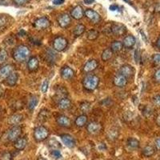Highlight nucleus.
<instances>
[{"instance_id": "1", "label": "nucleus", "mask_w": 160, "mask_h": 160, "mask_svg": "<svg viewBox=\"0 0 160 160\" xmlns=\"http://www.w3.org/2000/svg\"><path fill=\"white\" fill-rule=\"evenodd\" d=\"M31 51L29 48L25 45H19L13 50V58L18 62H25L30 56Z\"/></svg>"}, {"instance_id": "2", "label": "nucleus", "mask_w": 160, "mask_h": 160, "mask_svg": "<svg viewBox=\"0 0 160 160\" xmlns=\"http://www.w3.org/2000/svg\"><path fill=\"white\" fill-rule=\"evenodd\" d=\"M99 81V78L97 75H88L82 79V86L88 91H95L98 87Z\"/></svg>"}, {"instance_id": "3", "label": "nucleus", "mask_w": 160, "mask_h": 160, "mask_svg": "<svg viewBox=\"0 0 160 160\" xmlns=\"http://www.w3.org/2000/svg\"><path fill=\"white\" fill-rule=\"evenodd\" d=\"M49 131L44 126H39L34 129V138L36 142H42L45 141L49 137Z\"/></svg>"}, {"instance_id": "4", "label": "nucleus", "mask_w": 160, "mask_h": 160, "mask_svg": "<svg viewBox=\"0 0 160 160\" xmlns=\"http://www.w3.org/2000/svg\"><path fill=\"white\" fill-rule=\"evenodd\" d=\"M68 40L62 36L56 37L53 42V48L58 52H62V51H65L68 48Z\"/></svg>"}, {"instance_id": "5", "label": "nucleus", "mask_w": 160, "mask_h": 160, "mask_svg": "<svg viewBox=\"0 0 160 160\" xmlns=\"http://www.w3.org/2000/svg\"><path fill=\"white\" fill-rule=\"evenodd\" d=\"M22 128L20 125L12 126V128L9 130L8 133V139L10 142H15L22 135Z\"/></svg>"}, {"instance_id": "6", "label": "nucleus", "mask_w": 160, "mask_h": 160, "mask_svg": "<svg viewBox=\"0 0 160 160\" xmlns=\"http://www.w3.org/2000/svg\"><path fill=\"white\" fill-rule=\"evenodd\" d=\"M111 31L116 36H122L127 32V28L123 24L114 22L111 24Z\"/></svg>"}, {"instance_id": "7", "label": "nucleus", "mask_w": 160, "mask_h": 160, "mask_svg": "<svg viewBox=\"0 0 160 160\" xmlns=\"http://www.w3.org/2000/svg\"><path fill=\"white\" fill-rule=\"evenodd\" d=\"M84 16L91 21L92 23L98 24L101 20V16L98 12L92 9H87L84 11Z\"/></svg>"}, {"instance_id": "8", "label": "nucleus", "mask_w": 160, "mask_h": 160, "mask_svg": "<svg viewBox=\"0 0 160 160\" xmlns=\"http://www.w3.org/2000/svg\"><path fill=\"white\" fill-rule=\"evenodd\" d=\"M50 25H51V22L49 18L47 17H41V18H37L33 24L34 28H36L37 30H45L49 28Z\"/></svg>"}, {"instance_id": "9", "label": "nucleus", "mask_w": 160, "mask_h": 160, "mask_svg": "<svg viewBox=\"0 0 160 160\" xmlns=\"http://www.w3.org/2000/svg\"><path fill=\"white\" fill-rule=\"evenodd\" d=\"M102 124L99 123L98 122H91L88 123V128H87V130H88V132L89 133L90 135H98L102 131Z\"/></svg>"}, {"instance_id": "10", "label": "nucleus", "mask_w": 160, "mask_h": 160, "mask_svg": "<svg viewBox=\"0 0 160 160\" xmlns=\"http://www.w3.org/2000/svg\"><path fill=\"white\" fill-rule=\"evenodd\" d=\"M57 22H58L60 28H68L71 23V15H69L68 14H62V15H60L58 17V18H57Z\"/></svg>"}, {"instance_id": "11", "label": "nucleus", "mask_w": 160, "mask_h": 160, "mask_svg": "<svg viewBox=\"0 0 160 160\" xmlns=\"http://www.w3.org/2000/svg\"><path fill=\"white\" fill-rule=\"evenodd\" d=\"M61 140H62V143L68 147V148H74L76 145V141H75V138L73 136H71V135H68V134H63L60 136Z\"/></svg>"}, {"instance_id": "12", "label": "nucleus", "mask_w": 160, "mask_h": 160, "mask_svg": "<svg viewBox=\"0 0 160 160\" xmlns=\"http://www.w3.org/2000/svg\"><path fill=\"white\" fill-rule=\"evenodd\" d=\"M118 74L123 75L127 78H130L135 74V69H134L132 66L129 65V64H124L119 68Z\"/></svg>"}, {"instance_id": "13", "label": "nucleus", "mask_w": 160, "mask_h": 160, "mask_svg": "<svg viewBox=\"0 0 160 160\" xmlns=\"http://www.w3.org/2000/svg\"><path fill=\"white\" fill-rule=\"evenodd\" d=\"M60 75L64 80H70L75 76V71L68 66H65L60 71Z\"/></svg>"}, {"instance_id": "14", "label": "nucleus", "mask_w": 160, "mask_h": 160, "mask_svg": "<svg viewBox=\"0 0 160 160\" xmlns=\"http://www.w3.org/2000/svg\"><path fill=\"white\" fill-rule=\"evenodd\" d=\"M14 71V67L11 64H7L0 68V80H6L11 73Z\"/></svg>"}, {"instance_id": "15", "label": "nucleus", "mask_w": 160, "mask_h": 160, "mask_svg": "<svg viewBox=\"0 0 160 160\" xmlns=\"http://www.w3.org/2000/svg\"><path fill=\"white\" fill-rule=\"evenodd\" d=\"M56 122L60 127H62V128H70L71 126V121L69 117L66 116V115H61L57 117Z\"/></svg>"}, {"instance_id": "16", "label": "nucleus", "mask_w": 160, "mask_h": 160, "mask_svg": "<svg viewBox=\"0 0 160 160\" xmlns=\"http://www.w3.org/2000/svg\"><path fill=\"white\" fill-rule=\"evenodd\" d=\"M113 82L118 88H123V87H125L128 84V78H126L125 76H123V75L118 74V75H116L114 77Z\"/></svg>"}, {"instance_id": "17", "label": "nucleus", "mask_w": 160, "mask_h": 160, "mask_svg": "<svg viewBox=\"0 0 160 160\" xmlns=\"http://www.w3.org/2000/svg\"><path fill=\"white\" fill-rule=\"evenodd\" d=\"M27 66H28V71L33 72V71H35L38 70V67H39V61H38V59L36 57H31L28 59Z\"/></svg>"}, {"instance_id": "18", "label": "nucleus", "mask_w": 160, "mask_h": 160, "mask_svg": "<svg viewBox=\"0 0 160 160\" xmlns=\"http://www.w3.org/2000/svg\"><path fill=\"white\" fill-rule=\"evenodd\" d=\"M71 16L76 20H79L84 16V11L81 6H76L71 11Z\"/></svg>"}, {"instance_id": "19", "label": "nucleus", "mask_w": 160, "mask_h": 160, "mask_svg": "<svg viewBox=\"0 0 160 160\" xmlns=\"http://www.w3.org/2000/svg\"><path fill=\"white\" fill-rule=\"evenodd\" d=\"M28 145V138L26 137H21L14 142V147L18 151H23Z\"/></svg>"}, {"instance_id": "20", "label": "nucleus", "mask_w": 160, "mask_h": 160, "mask_svg": "<svg viewBox=\"0 0 160 160\" xmlns=\"http://www.w3.org/2000/svg\"><path fill=\"white\" fill-rule=\"evenodd\" d=\"M136 43V38L133 35H128L122 40V46L125 48L128 49H131Z\"/></svg>"}, {"instance_id": "21", "label": "nucleus", "mask_w": 160, "mask_h": 160, "mask_svg": "<svg viewBox=\"0 0 160 160\" xmlns=\"http://www.w3.org/2000/svg\"><path fill=\"white\" fill-rule=\"evenodd\" d=\"M22 120H23V116L21 114H15L9 117L8 122L11 126H16L19 125L22 122Z\"/></svg>"}, {"instance_id": "22", "label": "nucleus", "mask_w": 160, "mask_h": 160, "mask_svg": "<svg viewBox=\"0 0 160 160\" xmlns=\"http://www.w3.org/2000/svg\"><path fill=\"white\" fill-rule=\"evenodd\" d=\"M58 108H59L60 110H62V111L69 110L70 108H71V99H69L68 97L61 98V99L58 100Z\"/></svg>"}, {"instance_id": "23", "label": "nucleus", "mask_w": 160, "mask_h": 160, "mask_svg": "<svg viewBox=\"0 0 160 160\" xmlns=\"http://www.w3.org/2000/svg\"><path fill=\"white\" fill-rule=\"evenodd\" d=\"M18 80V74L13 71L11 75L6 78V84L9 87H15Z\"/></svg>"}, {"instance_id": "24", "label": "nucleus", "mask_w": 160, "mask_h": 160, "mask_svg": "<svg viewBox=\"0 0 160 160\" xmlns=\"http://www.w3.org/2000/svg\"><path fill=\"white\" fill-rule=\"evenodd\" d=\"M98 62L95 59H91L86 62L83 67V70L86 72H92L98 68Z\"/></svg>"}, {"instance_id": "25", "label": "nucleus", "mask_w": 160, "mask_h": 160, "mask_svg": "<svg viewBox=\"0 0 160 160\" xmlns=\"http://www.w3.org/2000/svg\"><path fill=\"white\" fill-rule=\"evenodd\" d=\"M127 146L131 150H136L139 148V141L135 138H129L127 140Z\"/></svg>"}, {"instance_id": "26", "label": "nucleus", "mask_w": 160, "mask_h": 160, "mask_svg": "<svg viewBox=\"0 0 160 160\" xmlns=\"http://www.w3.org/2000/svg\"><path fill=\"white\" fill-rule=\"evenodd\" d=\"M88 116L86 115H78L76 118H75V125L78 128H82L84 126L87 124L88 122Z\"/></svg>"}, {"instance_id": "27", "label": "nucleus", "mask_w": 160, "mask_h": 160, "mask_svg": "<svg viewBox=\"0 0 160 160\" xmlns=\"http://www.w3.org/2000/svg\"><path fill=\"white\" fill-rule=\"evenodd\" d=\"M50 117V111L46 108H43L40 111L38 116V120L40 122H44L49 118Z\"/></svg>"}, {"instance_id": "28", "label": "nucleus", "mask_w": 160, "mask_h": 160, "mask_svg": "<svg viewBox=\"0 0 160 160\" xmlns=\"http://www.w3.org/2000/svg\"><path fill=\"white\" fill-rule=\"evenodd\" d=\"M155 148H154V147H152V146H150V145H148L146 146L145 148L142 149V154L143 156L145 157H151L153 156V155H155Z\"/></svg>"}, {"instance_id": "29", "label": "nucleus", "mask_w": 160, "mask_h": 160, "mask_svg": "<svg viewBox=\"0 0 160 160\" xmlns=\"http://www.w3.org/2000/svg\"><path fill=\"white\" fill-rule=\"evenodd\" d=\"M38 104V97L36 96V95H33L30 98L29 101H28V108L30 111H33L35 110V108Z\"/></svg>"}, {"instance_id": "30", "label": "nucleus", "mask_w": 160, "mask_h": 160, "mask_svg": "<svg viewBox=\"0 0 160 160\" xmlns=\"http://www.w3.org/2000/svg\"><path fill=\"white\" fill-rule=\"evenodd\" d=\"M86 31V27L83 24H78L75 28L74 31H73V35L75 37H78L80 35H83L84 32Z\"/></svg>"}, {"instance_id": "31", "label": "nucleus", "mask_w": 160, "mask_h": 160, "mask_svg": "<svg viewBox=\"0 0 160 160\" xmlns=\"http://www.w3.org/2000/svg\"><path fill=\"white\" fill-rule=\"evenodd\" d=\"M113 54H114V52L111 51V48H107L102 53V56H101L102 60L104 61V62H107V61H108V60H110L112 58Z\"/></svg>"}, {"instance_id": "32", "label": "nucleus", "mask_w": 160, "mask_h": 160, "mask_svg": "<svg viewBox=\"0 0 160 160\" xmlns=\"http://www.w3.org/2000/svg\"><path fill=\"white\" fill-rule=\"evenodd\" d=\"M122 48H123L122 42L119 41H114L111 45V49L114 53L119 52L122 49Z\"/></svg>"}, {"instance_id": "33", "label": "nucleus", "mask_w": 160, "mask_h": 160, "mask_svg": "<svg viewBox=\"0 0 160 160\" xmlns=\"http://www.w3.org/2000/svg\"><path fill=\"white\" fill-rule=\"evenodd\" d=\"M99 35V33H98V31L95 29H91L88 32V35H87V38L88 39L91 40V41H93V40H95Z\"/></svg>"}, {"instance_id": "34", "label": "nucleus", "mask_w": 160, "mask_h": 160, "mask_svg": "<svg viewBox=\"0 0 160 160\" xmlns=\"http://www.w3.org/2000/svg\"><path fill=\"white\" fill-rule=\"evenodd\" d=\"M55 95L58 97V100H59L61 99V98L67 97V95H68V91H67L63 87H62V88L57 89L56 92H55Z\"/></svg>"}, {"instance_id": "35", "label": "nucleus", "mask_w": 160, "mask_h": 160, "mask_svg": "<svg viewBox=\"0 0 160 160\" xmlns=\"http://www.w3.org/2000/svg\"><path fill=\"white\" fill-rule=\"evenodd\" d=\"M118 136V131L116 128H111L108 133V139L110 140H115Z\"/></svg>"}, {"instance_id": "36", "label": "nucleus", "mask_w": 160, "mask_h": 160, "mask_svg": "<svg viewBox=\"0 0 160 160\" xmlns=\"http://www.w3.org/2000/svg\"><path fill=\"white\" fill-rule=\"evenodd\" d=\"M8 52L5 49H0V64H2L8 60Z\"/></svg>"}, {"instance_id": "37", "label": "nucleus", "mask_w": 160, "mask_h": 160, "mask_svg": "<svg viewBox=\"0 0 160 160\" xmlns=\"http://www.w3.org/2000/svg\"><path fill=\"white\" fill-rule=\"evenodd\" d=\"M91 106L89 102H82L80 104V110H81L83 113L89 112V111H91Z\"/></svg>"}, {"instance_id": "38", "label": "nucleus", "mask_w": 160, "mask_h": 160, "mask_svg": "<svg viewBox=\"0 0 160 160\" xmlns=\"http://www.w3.org/2000/svg\"><path fill=\"white\" fill-rule=\"evenodd\" d=\"M46 60L49 62H55V54L51 50H48L46 52ZM56 56V55H55Z\"/></svg>"}, {"instance_id": "39", "label": "nucleus", "mask_w": 160, "mask_h": 160, "mask_svg": "<svg viewBox=\"0 0 160 160\" xmlns=\"http://www.w3.org/2000/svg\"><path fill=\"white\" fill-rule=\"evenodd\" d=\"M50 155H51V158H53L54 159L57 160L59 159V158H62V153L60 152V151H58V149L55 150H51V151L50 152Z\"/></svg>"}, {"instance_id": "40", "label": "nucleus", "mask_w": 160, "mask_h": 160, "mask_svg": "<svg viewBox=\"0 0 160 160\" xmlns=\"http://www.w3.org/2000/svg\"><path fill=\"white\" fill-rule=\"evenodd\" d=\"M48 146H49L50 148H51L52 150H55L61 148V145H60V143L57 141L56 139L50 140L49 142H48Z\"/></svg>"}, {"instance_id": "41", "label": "nucleus", "mask_w": 160, "mask_h": 160, "mask_svg": "<svg viewBox=\"0 0 160 160\" xmlns=\"http://www.w3.org/2000/svg\"><path fill=\"white\" fill-rule=\"evenodd\" d=\"M142 114H143L144 116L148 117V118H149L150 116H151L153 114L152 108H150V107H148V106H144L143 109L142 110Z\"/></svg>"}, {"instance_id": "42", "label": "nucleus", "mask_w": 160, "mask_h": 160, "mask_svg": "<svg viewBox=\"0 0 160 160\" xmlns=\"http://www.w3.org/2000/svg\"><path fill=\"white\" fill-rule=\"evenodd\" d=\"M48 87H49V82H48V79H45L41 85V89L40 90L42 93H46L48 91Z\"/></svg>"}, {"instance_id": "43", "label": "nucleus", "mask_w": 160, "mask_h": 160, "mask_svg": "<svg viewBox=\"0 0 160 160\" xmlns=\"http://www.w3.org/2000/svg\"><path fill=\"white\" fill-rule=\"evenodd\" d=\"M0 160H12V155L10 152H4L0 156Z\"/></svg>"}, {"instance_id": "44", "label": "nucleus", "mask_w": 160, "mask_h": 160, "mask_svg": "<svg viewBox=\"0 0 160 160\" xmlns=\"http://www.w3.org/2000/svg\"><path fill=\"white\" fill-rule=\"evenodd\" d=\"M152 61L156 66H160V54H155L152 56Z\"/></svg>"}, {"instance_id": "45", "label": "nucleus", "mask_w": 160, "mask_h": 160, "mask_svg": "<svg viewBox=\"0 0 160 160\" xmlns=\"http://www.w3.org/2000/svg\"><path fill=\"white\" fill-rule=\"evenodd\" d=\"M152 102L153 104L156 107H160V94L158 95H155V96L152 98Z\"/></svg>"}, {"instance_id": "46", "label": "nucleus", "mask_w": 160, "mask_h": 160, "mask_svg": "<svg viewBox=\"0 0 160 160\" xmlns=\"http://www.w3.org/2000/svg\"><path fill=\"white\" fill-rule=\"evenodd\" d=\"M154 78H155V80L156 82H160V68L156 70V71L155 72V75H154Z\"/></svg>"}, {"instance_id": "47", "label": "nucleus", "mask_w": 160, "mask_h": 160, "mask_svg": "<svg viewBox=\"0 0 160 160\" xmlns=\"http://www.w3.org/2000/svg\"><path fill=\"white\" fill-rule=\"evenodd\" d=\"M8 23V19L5 17H0V28H2Z\"/></svg>"}, {"instance_id": "48", "label": "nucleus", "mask_w": 160, "mask_h": 160, "mask_svg": "<svg viewBox=\"0 0 160 160\" xmlns=\"http://www.w3.org/2000/svg\"><path fill=\"white\" fill-rule=\"evenodd\" d=\"M16 5H23L29 2V0H13Z\"/></svg>"}, {"instance_id": "49", "label": "nucleus", "mask_w": 160, "mask_h": 160, "mask_svg": "<svg viewBox=\"0 0 160 160\" xmlns=\"http://www.w3.org/2000/svg\"><path fill=\"white\" fill-rule=\"evenodd\" d=\"M155 149L160 151V138H158L155 142Z\"/></svg>"}, {"instance_id": "50", "label": "nucleus", "mask_w": 160, "mask_h": 160, "mask_svg": "<svg viewBox=\"0 0 160 160\" xmlns=\"http://www.w3.org/2000/svg\"><path fill=\"white\" fill-rule=\"evenodd\" d=\"M135 60L137 63H138V61H139V51H138V49L135 50Z\"/></svg>"}, {"instance_id": "51", "label": "nucleus", "mask_w": 160, "mask_h": 160, "mask_svg": "<svg viewBox=\"0 0 160 160\" xmlns=\"http://www.w3.org/2000/svg\"><path fill=\"white\" fill-rule=\"evenodd\" d=\"M98 150H99V151H106V150H107V146L105 145V144L104 143H99V145H98Z\"/></svg>"}, {"instance_id": "52", "label": "nucleus", "mask_w": 160, "mask_h": 160, "mask_svg": "<svg viewBox=\"0 0 160 160\" xmlns=\"http://www.w3.org/2000/svg\"><path fill=\"white\" fill-rule=\"evenodd\" d=\"M65 0H53V3L55 5H60V4H62L64 2Z\"/></svg>"}, {"instance_id": "53", "label": "nucleus", "mask_w": 160, "mask_h": 160, "mask_svg": "<svg viewBox=\"0 0 160 160\" xmlns=\"http://www.w3.org/2000/svg\"><path fill=\"white\" fill-rule=\"evenodd\" d=\"M155 46H156V48H158V50H160V36L158 37V38L157 39L156 42H155Z\"/></svg>"}, {"instance_id": "54", "label": "nucleus", "mask_w": 160, "mask_h": 160, "mask_svg": "<svg viewBox=\"0 0 160 160\" xmlns=\"http://www.w3.org/2000/svg\"><path fill=\"white\" fill-rule=\"evenodd\" d=\"M155 122H156L157 125L160 128V115H158V116L156 117V118H155Z\"/></svg>"}, {"instance_id": "55", "label": "nucleus", "mask_w": 160, "mask_h": 160, "mask_svg": "<svg viewBox=\"0 0 160 160\" xmlns=\"http://www.w3.org/2000/svg\"><path fill=\"white\" fill-rule=\"evenodd\" d=\"M118 6L117 5H112L110 7V9L111 10V11H116V10H118Z\"/></svg>"}, {"instance_id": "56", "label": "nucleus", "mask_w": 160, "mask_h": 160, "mask_svg": "<svg viewBox=\"0 0 160 160\" xmlns=\"http://www.w3.org/2000/svg\"><path fill=\"white\" fill-rule=\"evenodd\" d=\"M83 1L86 4H91L95 2V0H83Z\"/></svg>"}, {"instance_id": "57", "label": "nucleus", "mask_w": 160, "mask_h": 160, "mask_svg": "<svg viewBox=\"0 0 160 160\" xmlns=\"http://www.w3.org/2000/svg\"><path fill=\"white\" fill-rule=\"evenodd\" d=\"M2 93H3V90H2V88L0 87V97L2 96Z\"/></svg>"}, {"instance_id": "58", "label": "nucleus", "mask_w": 160, "mask_h": 160, "mask_svg": "<svg viewBox=\"0 0 160 160\" xmlns=\"http://www.w3.org/2000/svg\"><path fill=\"white\" fill-rule=\"evenodd\" d=\"M37 160H47V159H46V158H42V157H39V158H38Z\"/></svg>"}, {"instance_id": "59", "label": "nucleus", "mask_w": 160, "mask_h": 160, "mask_svg": "<svg viewBox=\"0 0 160 160\" xmlns=\"http://www.w3.org/2000/svg\"><path fill=\"white\" fill-rule=\"evenodd\" d=\"M123 1H125V2H130L129 0H123Z\"/></svg>"}, {"instance_id": "60", "label": "nucleus", "mask_w": 160, "mask_h": 160, "mask_svg": "<svg viewBox=\"0 0 160 160\" xmlns=\"http://www.w3.org/2000/svg\"><path fill=\"white\" fill-rule=\"evenodd\" d=\"M1 111H2V110H1V108H0V114H1Z\"/></svg>"}]
</instances>
